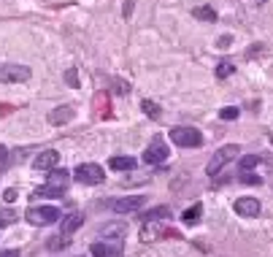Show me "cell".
I'll return each instance as SVG.
<instances>
[{
	"label": "cell",
	"instance_id": "1",
	"mask_svg": "<svg viewBox=\"0 0 273 257\" xmlns=\"http://www.w3.org/2000/svg\"><path fill=\"white\" fill-rule=\"evenodd\" d=\"M70 181V171H63V168H54L49 173L46 184L41 190H35V195H49V198H63L65 195V187Z\"/></svg>",
	"mask_w": 273,
	"mask_h": 257
},
{
	"label": "cell",
	"instance_id": "2",
	"mask_svg": "<svg viewBox=\"0 0 273 257\" xmlns=\"http://www.w3.org/2000/svg\"><path fill=\"white\" fill-rule=\"evenodd\" d=\"M238 152H241V149H238L235 144L222 146L219 152H216L214 157L209 160V165H206V173H209V176H216V173H219V171L225 168L227 163H230V160H235V157H238Z\"/></svg>",
	"mask_w": 273,
	"mask_h": 257
},
{
	"label": "cell",
	"instance_id": "3",
	"mask_svg": "<svg viewBox=\"0 0 273 257\" xmlns=\"http://www.w3.org/2000/svg\"><path fill=\"white\" fill-rule=\"evenodd\" d=\"M27 222L30 225H54L60 219V209L57 206H35V209H27Z\"/></svg>",
	"mask_w": 273,
	"mask_h": 257
},
{
	"label": "cell",
	"instance_id": "4",
	"mask_svg": "<svg viewBox=\"0 0 273 257\" xmlns=\"http://www.w3.org/2000/svg\"><path fill=\"white\" fill-rule=\"evenodd\" d=\"M73 179L79 181V184H103L105 173L98 163H82L73 171Z\"/></svg>",
	"mask_w": 273,
	"mask_h": 257
},
{
	"label": "cell",
	"instance_id": "5",
	"mask_svg": "<svg viewBox=\"0 0 273 257\" xmlns=\"http://www.w3.org/2000/svg\"><path fill=\"white\" fill-rule=\"evenodd\" d=\"M33 76L27 65H19V63H6L0 65V82L3 84H22Z\"/></svg>",
	"mask_w": 273,
	"mask_h": 257
},
{
	"label": "cell",
	"instance_id": "6",
	"mask_svg": "<svg viewBox=\"0 0 273 257\" xmlns=\"http://www.w3.org/2000/svg\"><path fill=\"white\" fill-rule=\"evenodd\" d=\"M170 141H173L176 146H200L203 144V135L198 133L195 128H173L170 130Z\"/></svg>",
	"mask_w": 273,
	"mask_h": 257
},
{
	"label": "cell",
	"instance_id": "7",
	"mask_svg": "<svg viewBox=\"0 0 273 257\" xmlns=\"http://www.w3.org/2000/svg\"><path fill=\"white\" fill-rule=\"evenodd\" d=\"M146 203L144 195H127V198H119V200H111V211L114 214H130V211H138L141 206Z\"/></svg>",
	"mask_w": 273,
	"mask_h": 257
},
{
	"label": "cell",
	"instance_id": "8",
	"mask_svg": "<svg viewBox=\"0 0 273 257\" xmlns=\"http://www.w3.org/2000/svg\"><path fill=\"white\" fill-rule=\"evenodd\" d=\"M168 160V146L163 144L160 138H154L149 146H146V152H144V163L146 165H160Z\"/></svg>",
	"mask_w": 273,
	"mask_h": 257
},
{
	"label": "cell",
	"instance_id": "9",
	"mask_svg": "<svg viewBox=\"0 0 273 257\" xmlns=\"http://www.w3.org/2000/svg\"><path fill=\"white\" fill-rule=\"evenodd\" d=\"M232 209H235V214L238 216H260V200L252 198V195H246V198H238L235 203H232Z\"/></svg>",
	"mask_w": 273,
	"mask_h": 257
},
{
	"label": "cell",
	"instance_id": "10",
	"mask_svg": "<svg viewBox=\"0 0 273 257\" xmlns=\"http://www.w3.org/2000/svg\"><path fill=\"white\" fill-rule=\"evenodd\" d=\"M60 163V152H54V149H46V152H41L38 157L33 160V168L35 171H54Z\"/></svg>",
	"mask_w": 273,
	"mask_h": 257
},
{
	"label": "cell",
	"instance_id": "11",
	"mask_svg": "<svg viewBox=\"0 0 273 257\" xmlns=\"http://www.w3.org/2000/svg\"><path fill=\"white\" fill-rule=\"evenodd\" d=\"M73 106H57V108H52L49 111V122L52 125H65V122H70L73 119Z\"/></svg>",
	"mask_w": 273,
	"mask_h": 257
},
{
	"label": "cell",
	"instance_id": "12",
	"mask_svg": "<svg viewBox=\"0 0 273 257\" xmlns=\"http://www.w3.org/2000/svg\"><path fill=\"white\" fill-rule=\"evenodd\" d=\"M84 225V216L82 214H70V216H65L63 222H60V230H63V236H70V233H76V230Z\"/></svg>",
	"mask_w": 273,
	"mask_h": 257
},
{
	"label": "cell",
	"instance_id": "13",
	"mask_svg": "<svg viewBox=\"0 0 273 257\" xmlns=\"http://www.w3.org/2000/svg\"><path fill=\"white\" fill-rule=\"evenodd\" d=\"M200 216H203V203H195V206H189V209L181 214V222H184V225H198Z\"/></svg>",
	"mask_w": 273,
	"mask_h": 257
},
{
	"label": "cell",
	"instance_id": "14",
	"mask_svg": "<svg viewBox=\"0 0 273 257\" xmlns=\"http://www.w3.org/2000/svg\"><path fill=\"white\" fill-rule=\"evenodd\" d=\"M192 17L200 19V22H216V11L211 6H198V8H192Z\"/></svg>",
	"mask_w": 273,
	"mask_h": 257
},
{
	"label": "cell",
	"instance_id": "15",
	"mask_svg": "<svg viewBox=\"0 0 273 257\" xmlns=\"http://www.w3.org/2000/svg\"><path fill=\"white\" fill-rule=\"evenodd\" d=\"M168 214H170L168 206H157V209H149L144 214V222H160V219H165Z\"/></svg>",
	"mask_w": 273,
	"mask_h": 257
},
{
	"label": "cell",
	"instance_id": "16",
	"mask_svg": "<svg viewBox=\"0 0 273 257\" xmlns=\"http://www.w3.org/2000/svg\"><path fill=\"white\" fill-rule=\"evenodd\" d=\"M108 165H111L114 171H133L138 163H135L133 157H111V160H108Z\"/></svg>",
	"mask_w": 273,
	"mask_h": 257
},
{
	"label": "cell",
	"instance_id": "17",
	"mask_svg": "<svg viewBox=\"0 0 273 257\" xmlns=\"http://www.w3.org/2000/svg\"><path fill=\"white\" fill-rule=\"evenodd\" d=\"M70 244V238H68V236H54V238H49L46 241V246H49V249H52V252H57V249H65V246H68Z\"/></svg>",
	"mask_w": 273,
	"mask_h": 257
},
{
	"label": "cell",
	"instance_id": "18",
	"mask_svg": "<svg viewBox=\"0 0 273 257\" xmlns=\"http://www.w3.org/2000/svg\"><path fill=\"white\" fill-rule=\"evenodd\" d=\"M238 165H241V171H252L260 165V157H257V154H244V157L238 160Z\"/></svg>",
	"mask_w": 273,
	"mask_h": 257
},
{
	"label": "cell",
	"instance_id": "19",
	"mask_svg": "<svg viewBox=\"0 0 273 257\" xmlns=\"http://www.w3.org/2000/svg\"><path fill=\"white\" fill-rule=\"evenodd\" d=\"M235 73V65L232 63H219L216 65V79H230Z\"/></svg>",
	"mask_w": 273,
	"mask_h": 257
},
{
	"label": "cell",
	"instance_id": "20",
	"mask_svg": "<svg viewBox=\"0 0 273 257\" xmlns=\"http://www.w3.org/2000/svg\"><path fill=\"white\" fill-rule=\"evenodd\" d=\"M141 108H144V114H146V117H151V119L160 117V106L154 103V100H144V103H141Z\"/></svg>",
	"mask_w": 273,
	"mask_h": 257
},
{
	"label": "cell",
	"instance_id": "21",
	"mask_svg": "<svg viewBox=\"0 0 273 257\" xmlns=\"http://www.w3.org/2000/svg\"><path fill=\"white\" fill-rule=\"evenodd\" d=\"M14 222H17V214L11 209H0V228H8Z\"/></svg>",
	"mask_w": 273,
	"mask_h": 257
},
{
	"label": "cell",
	"instance_id": "22",
	"mask_svg": "<svg viewBox=\"0 0 273 257\" xmlns=\"http://www.w3.org/2000/svg\"><path fill=\"white\" fill-rule=\"evenodd\" d=\"M89 252H92V257H111V246L100 244V241H98V244H92V249H89Z\"/></svg>",
	"mask_w": 273,
	"mask_h": 257
},
{
	"label": "cell",
	"instance_id": "23",
	"mask_svg": "<svg viewBox=\"0 0 273 257\" xmlns=\"http://www.w3.org/2000/svg\"><path fill=\"white\" fill-rule=\"evenodd\" d=\"M219 117L225 119V122H232V119H238V108H235V106H225L219 111Z\"/></svg>",
	"mask_w": 273,
	"mask_h": 257
},
{
	"label": "cell",
	"instance_id": "24",
	"mask_svg": "<svg viewBox=\"0 0 273 257\" xmlns=\"http://www.w3.org/2000/svg\"><path fill=\"white\" fill-rule=\"evenodd\" d=\"M65 82H68V87H79V70H76V68H68V70H65Z\"/></svg>",
	"mask_w": 273,
	"mask_h": 257
},
{
	"label": "cell",
	"instance_id": "25",
	"mask_svg": "<svg viewBox=\"0 0 273 257\" xmlns=\"http://www.w3.org/2000/svg\"><path fill=\"white\" fill-rule=\"evenodd\" d=\"M154 236H157V228H151V222H146L144 230H141V238H144V241H154Z\"/></svg>",
	"mask_w": 273,
	"mask_h": 257
},
{
	"label": "cell",
	"instance_id": "26",
	"mask_svg": "<svg viewBox=\"0 0 273 257\" xmlns=\"http://www.w3.org/2000/svg\"><path fill=\"white\" fill-rule=\"evenodd\" d=\"M216 46H219V49H230L232 46V35H222L219 41H216Z\"/></svg>",
	"mask_w": 273,
	"mask_h": 257
},
{
	"label": "cell",
	"instance_id": "27",
	"mask_svg": "<svg viewBox=\"0 0 273 257\" xmlns=\"http://www.w3.org/2000/svg\"><path fill=\"white\" fill-rule=\"evenodd\" d=\"M17 195H19L17 190H14V187H8L6 193H3V200H6V203H14V200H17Z\"/></svg>",
	"mask_w": 273,
	"mask_h": 257
},
{
	"label": "cell",
	"instance_id": "28",
	"mask_svg": "<svg viewBox=\"0 0 273 257\" xmlns=\"http://www.w3.org/2000/svg\"><path fill=\"white\" fill-rule=\"evenodd\" d=\"M133 6H135L133 0H125V8H122V17H125V19H130V14H133Z\"/></svg>",
	"mask_w": 273,
	"mask_h": 257
},
{
	"label": "cell",
	"instance_id": "29",
	"mask_svg": "<svg viewBox=\"0 0 273 257\" xmlns=\"http://www.w3.org/2000/svg\"><path fill=\"white\" fill-rule=\"evenodd\" d=\"M0 257H19L17 249H6V252H0Z\"/></svg>",
	"mask_w": 273,
	"mask_h": 257
},
{
	"label": "cell",
	"instance_id": "30",
	"mask_svg": "<svg viewBox=\"0 0 273 257\" xmlns=\"http://www.w3.org/2000/svg\"><path fill=\"white\" fill-rule=\"evenodd\" d=\"M6 160H8V149L6 146H0V163H6Z\"/></svg>",
	"mask_w": 273,
	"mask_h": 257
},
{
	"label": "cell",
	"instance_id": "31",
	"mask_svg": "<svg viewBox=\"0 0 273 257\" xmlns=\"http://www.w3.org/2000/svg\"><path fill=\"white\" fill-rule=\"evenodd\" d=\"M241 181H246V184H257V181H260V179H257V176H244V179H241Z\"/></svg>",
	"mask_w": 273,
	"mask_h": 257
},
{
	"label": "cell",
	"instance_id": "32",
	"mask_svg": "<svg viewBox=\"0 0 273 257\" xmlns=\"http://www.w3.org/2000/svg\"><path fill=\"white\" fill-rule=\"evenodd\" d=\"M116 92H127V84H125V82H116Z\"/></svg>",
	"mask_w": 273,
	"mask_h": 257
},
{
	"label": "cell",
	"instance_id": "33",
	"mask_svg": "<svg viewBox=\"0 0 273 257\" xmlns=\"http://www.w3.org/2000/svg\"><path fill=\"white\" fill-rule=\"evenodd\" d=\"M257 3H265V0H257Z\"/></svg>",
	"mask_w": 273,
	"mask_h": 257
}]
</instances>
